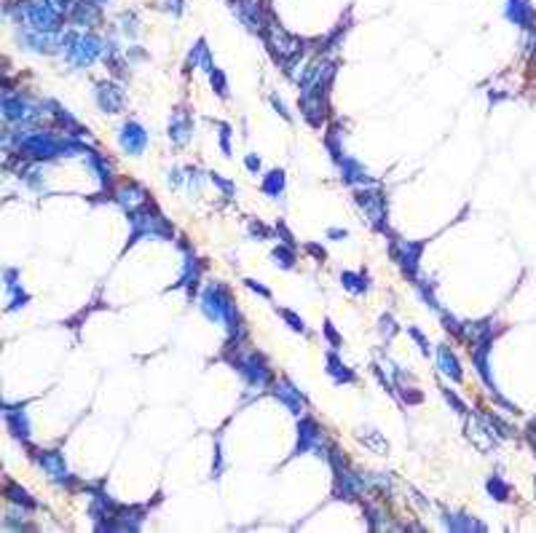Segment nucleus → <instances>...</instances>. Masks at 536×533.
Returning <instances> with one entry per match:
<instances>
[{
	"instance_id": "f257e3e1",
	"label": "nucleus",
	"mask_w": 536,
	"mask_h": 533,
	"mask_svg": "<svg viewBox=\"0 0 536 533\" xmlns=\"http://www.w3.org/2000/svg\"><path fill=\"white\" fill-rule=\"evenodd\" d=\"M201 311L209 322L215 324H222L228 330V335H239L242 333V316H239V309L228 292V287L222 282H209L201 292Z\"/></svg>"
},
{
	"instance_id": "f03ea898",
	"label": "nucleus",
	"mask_w": 536,
	"mask_h": 533,
	"mask_svg": "<svg viewBox=\"0 0 536 533\" xmlns=\"http://www.w3.org/2000/svg\"><path fill=\"white\" fill-rule=\"evenodd\" d=\"M19 151H25L32 158H60V156H89L92 148H86L84 142H75V140H60L54 137L51 131H32L27 134L22 142H19Z\"/></svg>"
},
{
	"instance_id": "7ed1b4c3",
	"label": "nucleus",
	"mask_w": 536,
	"mask_h": 533,
	"mask_svg": "<svg viewBox=\"0 0 536 533\" xmlns=\"http://www.w3.org/2000/svg\"><path fill=\"white\" fill-rule=\"evenodd\" d=\"M129 222H131V233H129L127 247L137 244L140 239H161V242L175 239V228L166 222V218L158 209H151V207H142V209L131 212Z\"/></svg>"
},
{
	"instance_id": "20e7f679",
	"label": "nucleus",
	"mask_w": 536,
	"mask_h": 533,
	"mask_svg": "<svg viewBox=\"0 0 536 533\" xmlns=\"http://www.w3.org/2000/svg\"><path fill=\"white\" fill-rule=\"evenodd\" d=\"M102 51H105V43L94 32H64L62 35L64 60L75 67H89Z\"/></svg>"
},
{
	"instance_id": "39448f33",
	"label": "nucleus",
	"mask_w": 536,
	"mask_h": 533,
	"mask_svg": "<svg viewBox=\"0 0 536 533\" xmlns=\"http://www.w3.org/2000/svg\"><path fill=\"white\" fill-rule=\"evenodd\" d=\"M263 38H266V46L274 51V57L284 64V70L290 73L295 62L301 60V54H303V40L301 38H295L292 32H287L282 25H277L274 19H271V25L266 27L263 32Z\"/></svg>"
},
{
	"instance_id": "423d86ee",
	"label": "nucleus",
	"mask_w": 536,
	"mask_h": 533,
	"mask_svg": "<svg viewBox=\"0 0 536 533\" xmlns=\"http://www.w3.org/2000/svg\"><path fill=\"white\" fill-rule=\"evenodd\" d=\"M233 370H239V376L244 378V383L253 389V391H263L266 386H271V380H274V373H271V367H268V362L260 356V354H239L233 362Z\"/></svg>"
},
{
	"instance_id": "0eeeda50",
	"label": "nucleus",
	"mask_w": 536,
	"mask_h": 533,
	"mask_svg": "<svg viewBox=\"0 0 536 533\" xmlns=\"http://www.w3.org/2000/svg\"><path fill=\"white\" fill-rule=\"evenodd\" d=\"M22 16L27 19L30 30H40V32H57L62 30V11L51 3V0H32L22 8Z\"/></svg>"
},
{
	"instance_id": "6e6552de",
	"label": "nucleus",
	"mask_w": 536,
	"mask_h": 533,
	"mask_svg": "<svg viewBox=\"0 0 536 533\" xmlns=\"http://www.w3.org/2000/svg\"><path fill=\"white\" fill-rule=\"evenodd\" d=\"M354 201L357 207L365 212L368 222L376 228V231H386V215H389V207H386V193L381 188H359L354 190Z\"/></svg>"
},
{
	"instance_id": "1a4fd4ad",
	"label": "nucleus",
	"mask_w": 536,
	"mask_h": 533,
	"mask_svg": "<svg viewBox=\"0 0 536 533\" xmlns=\"http://www.w3.org/2000/svg\"><path fill=\"white\" fill-rule=\"evenodd\" d=\"M303 453H314L319 458H327V447H324V432L322 426L316 424L314 418L309 415H301L298 421V445H295V453L292 456H303Z\"/></svg>"
},
{
	"instance_id": "9d476101",
	"label": "nucleus",
	"mask_w": 536,
	"mask_h": 533,
	"mask_svg": "<svg viewBox=\"0 0 536 533\" xmlns=\"http://www.w3.org/2000/svg\"><path fill=\"white\" fill-rule=\"evenodd\" d=\"M233 14L239 16V22L250 32H266V27L271 25V14L266 8L263 0H231Z\"/></svg>"
},
{
	"instance_id": "9b49d317",
	"label": "nucleus",
	"mask_w": 536,
	"mask_h": 533,
	"mask_svg": "<svg viewBox=\"0 0 536 533\" xmlns=\"http://www.w3.org/2000/svg\"><path fill=\"white\" fill-rule=\"evenodd\" d=\"M429 239H421V242H410V239H394L392 242V255L394 260L400 263L403 274L410 279H418V265H421V252L426 250Z\"/></svg>"
},
{
	"instance_id": "f8f14e48",
	"label": "nucleus",
	"mask_w": 536,
	"mask_h": 533,
	"mask_svg": "<svg viewBox=\"0 0 536 533\" xmlns=\"http://www.w3.org/2000/svg\"><path fill=\"white\" fill-rule=\"evenodd\" d=\"M3 116H5V121L30 124V121H35V118L40 116V110H38L35 105H30L27 99L14 96L11 92H5V94H3Z\"/></svg>"
},
{
	"instance_id": "ddd939ff",
	"label": "nucleus",
	"mask_w": 536,
	"mask_h": 533,
	"mask_svg": "<svg viewBox=\"0 0 536 533\" xmlns=\"http://www.w3.org/2000/svg\"><path fill=\"white\" fill-rule=\"evenodd\" d=\"M94 96H97V105H99V110H102V113H121V110H124V105H127V94H124V89H121L118 83H113V81H102V83H97Z\"/></svg>"
},
{
	"instance_id": "4468645a",
	"label": "nucleus",
	"mask_w": 536,
	"mask_h": 533,
	"mask_svg": "<svg viewBox=\"0 0 536 533\" xmlns=\"http://www.w3.org/2000/svg\"><path fill=\"white\" fill-rule=\"evenodd\" d=\"M35 458H38V464H40V469L46 471L54 482H73V474L67 469V464H64V456L60 450H38L35 453Z\"/></svg>"
},
{
	"instance_id": "2eb2a0df",
	"label": "nucleus",
	"mask_w": 536,
	"mask_h": 533,
	"mask_svg": "<svg viewBox=\"0 0 536 533\" xmlns=\"http://www.w3.org/2000/svg\"><path fill=\"white\" fill-rule=\"evenodd\" d=\"M118 145L127 151L129 156H140L148 148V131L137 121H127L118 131Z\"/></svg>"
},
{
	"instance_id": "dca6fc26",
	"label": "nucleus",
	"mask_w": 536,
	"mask_h": 533,
	"mask_svg": "<svg viewBox=\"0 0 536 533\" xmlns=\"http://www.w3.org/2000/svg\"><path fill=\"white\" fill-rule=\"evenodd\" d=\"M274 397L298 418L306 413V397L301 394V389H295V383L290 378H282L279 383H274Z\"/></svg>"
},
{
	"instance_id": "f3484780",
	"label": "nucleus",
	"mask_w": 536,
	"mask_h": 533,
	"mask_svg": "<svg viewBox=\"0 0 536 533\" xmlns=\"http://www.w3.org/2000/svg\"><path fill=\"white\" fill-rule=\"evenodd\" d=\"M116 204L131 215V212H137V209H142V207H148V190L142 188V185H137V183H127V185H121V188L116 190Z\"/></svg>"
},
{
	"instance_id": "a211bd4d",
	"label": "nucleus",
	"mask_w": 536,
	"mask_h": 533,
	"mask_svg": "<svg viewBox=\"0 0 536 533\" xmlns=\"http://www.w3.org/2000/svg\"><path fill=\"white\" fill-rule=\"evenodd\" d=\"M505 16L523 30H534L536 27V8L531 5V0H507Z\"/></svg>"
},
{
	"instance_id": "6ab92c4d",
	"label": "nucleus",
	"mask_w": 536,
	"mask_h": 533,
	"mask_svg": "<svg viewBox=\"0 0 536 533\" xmlns=\"http://www.w3.org/2000/svg\"><path fill=\"white\" fill-rule=\"evenodd\" d=\"M193 137V121H190V113L186 107H177L172 110L169 116V140L175 145H188V140Z\"/></svg>"
},
{
	"instance_id": "aec40b11",
	"label": "nucleus",
	"mask_w": 536,
	"mask_h": 533,
	"mask_svg": "<svg viewBox=\"0 0 536 533\" xmlns=\"http://www.w3.org/2000/svg\"><path fill=\"white\" fill-rule=\"evenodd\" d=\"M3 418H5L8 432H11L16 439L30 437V421H27L25 405H11V402H5V405H3Z\"/></svg>"
},
{
	"instance_id": "412c9836",
	"label": "nucleus",
	"mask_w": 536,
	"mask_h": 533,
	"mask_svg": "<svg viewBox=\"0 0 536 533\" xmlns=\"http://www.w3.org/2000/svg\"><path fill=\"white\" fill-rule=\"evenodd\" d=\"M338 166H341V180L346 183V185H376V180L370 177V172L359 164V161H354V158L344 156L338 161Z\"/></svg>"
},
{
	"instance_id": "4be33fe9",
	"label": "nucleus",
	"mask_w": 536,
	"mask_h": 533,
	"mask_svg": "<svg viewBox=\"0 0 536 533\" xmlns=\"http://www.w3.org/2000/svg\"><path fill=\"white\" fill-rule=\"evenodd\" d=\"M67 19L75 27H97L102 22V11L97 8V3H92V0H78V5L70 11Z\"/></svg>"
},
{
	"instance_id": "5701e85b",
	"label": "nucleus",
	"mask_w": 536,
	"mask_h": 533,
	"mask_svg": "<svg viewBox=\"0 0 536 533\" xmlns=\"http://www.w3.org/2000/svg\"><path fill=\"white\" fill-rule=\"evenodd\" d=\"M442 525L448 528V531H456V533H485L488 531V525L485 523H480V520H474L470 515H456V512H445L442 515Z\"/></svg>"
},
{
	"instance_id": "b1692460",
	"label": "nucleus",
	"mask_w": 536,
	"mask_h": 533,
	"mask_svg": "<svg viewBox=\"0 0 536 533\" xmlns=\"http://www.w3.org/2000/svg\"><path fill=\"white\" fill-rule=\"evenodd\" d=\"M186 67H188V70L201 67L207 75L215 70V62H212V57H209V49H207V40H204V38H199V40L193 43V49L188 51V60H186Z\"/></svg>"
},
{
	"instance_id": "393cba45",
	"label": "nucleus",
	"mask_w": 536,
	"mask_h": 533,
	"mask_svg": "<svg viewBox=\"0 0 536 533\" xmlns=\"http://www.w3.org/2000/svg\"><path fill=\"white\" fill-rule=\"evenodd\" d=\"M437 367H440V373L445 378H450V380H456V383H461V365H459V356L448 348V346H440L437 348Z\"/></svg>"
},
{
	"instance_id": "a878e982",
	"label": "nucleus",
	"mask_w": 536,
	"mask_h": 533,
	"mask_svg": "<svg viewBox=\"0 0 536 533\" xmlns=\"http://www.w3.org/2000/svg\"><path fill=\"white\" fill-rule=\"evenodd\" d=\"M199 276H201V260L196 257V255H186V260H183V274H180V282L172 284V287H186L188 289V295L193 298V287L199 282Z\"/></svg>"
},
{
	"instance_id": "bb28decb",
	"label": "nucleus",
	"mask_w": 536,
	"mask_h": 533,
	"mask_svg": "<svg viewBox=\"0 0 536 533\" xmlns=\"http://www.w3.org/2000/svg\"><path fill=\"white\" fill-rule=\"evenodd\" d=\"M327 376L333 378L335 383H354V380H357V376L351 373V367H346V365L341 362V356H338L335 351L327 354Z\"/></svg>"
},
{
	"instance_id": "cd10ccee",
	"label": "nucleus",
	"mask_w": 536,
	"mask_h": 533,
	"mask_svg": "<svg viewBox=\"0 0 536 533\" xmlns=\"http://www.w3.org/2000/svg\"><path fill=\"white\" fill-rule=\"evenodd\" d=\"M86 164H89V169L97 174V180L102 183V185H110V180H113V174H110V164H107V158H102L97 151H92L89 156H86Z\"/></svg>"
},
{
	"instance_id": "c85d7f7f",
	"label": "nucleus",
	"mask_w": 536,
	"mask_h": 533,
	"mask_svg": "<svg viewBox=\"0 0 536 533\" xmlns=\"http://www.w3.org/2000/svg\"><path fill=\"white\" fill-rule=\"evenodd\" d=\"M341 284H344V289H348L351 295H365L368 292V276L365 274H357V271H344L341 274Z\"/></svg>"
},
{
	"instance_id": "c756f323",
	"label": "nucleus",
	"mask_w": 536,
	"mask_h": 533,
	"mask_svg": "<svg viewBox=\"0 0 536 533\" xmlns=\"http://www.w3.org/2000/svg\"><path fill=\"white\" fill-rule=\"evenodd\" d=\"M263 193L266 196H271V198H279L282 196V190H284V172L282 169H271L266 177H263Z\"/></svg>"
},
{
	"instance_id": "7c9ffc66",
	"label": "nucleus",
	"mask_w": 536,
	"mask_h": 533,
	"mask_svg": "<svg viewBox=\"0 0 536 533\" xmlns=\"http://www.w3.org/2000/svg\"><path fill=\"white\" fill-rule=\"evenodd\" d=\"M5 499H8L11 504H22V506H27V509H35V502L30 499V493H27L25 488L14 485V482H8V485H5Z\"/></svg>"
},
{
	"instance_id": "2f4dec72",
	"label": "nucleus",
	"mask_w": 536,
	"mask_h": 533,
	"mask_svg": "<svg viewBox=\"0 0 536 533\" xmlns=\"http://www.w3.org/2000/svg\"><path fill=\"white\" fill-rule=\"evenodd\" d=\"M488 493H491V499H496V502H507L509 493H512V488H509V482H505L499 474H494V477L488 480Z\"/></svg>"
},
{
	"instance_id": "473e14b6",
	"label": "nucleus",
	"mask_w": 536,
	"mask_h": 533,
	"mask_svg": "<svg viewBox=\"0 0 536 533\" xmlns=\"http://www.w3.org/2000/svg\"><path fill=\"white\" fill-rule=\"evenodd\" d=\"M271 260L284 268V271H290V268H295V250L290 247V244H284V247H277V250L271 252Z\"/></svg>"
},
{
	"instance_id": "72a5a7b5",
	"label": "nucleus",
	"mask_w": 536,
	"mask_h": 533,
	"mask_svg": "<svg viewBox=\"0 0 536 533\" xmlns=\"http://www.w3.org/2000/svg\"><path fill=\"white\" fill-rule=\"evenodd\" d=\"M324 145H327V151H330V156H333L335 164L346 156V153H344V145H341V129H330V134H327Z\"/></svg>"
},
{
	"instance_id": "f704fd0d",
	"label": "nucleus",
	"mask_w": 536,
	"mask_h": 533,
	"mask_svg": "<svg viewBox=\"0 0 536 533\" xmlns=\"http://www.w3.org/2000/svg\"><path fill=\"white\" fill-rule=\"evenodd\" d=\"M359 439H362V442H365L368 447H373L376 453H386V450H389V445H386V439L381 437V434H379V432H376V429H370L368 434H359Z\"/></svg>"
},
{
	"instance_id": "c9c22d12",
	"label": "nucleus",
	"mask_w": 536,
	"mask_h": 533,
	"mask_svg": "<svg viewBox=\"0 0 536 533\" xmlns=\"http://www.w3.org/2000/svg\"><path fill=\"white\" fill-rule=\"evenodd\" d=\"M209 83H212V89L218 92V96H222V99H228V81H225V73L222 70H212L209 73Z\"/></svg>"
},
{
	"instance_id": "e433bc0d",
	"label": "nucleus",
	"mask_w": 536,
	"mask_h": 533,
	"mask_svg": "<svg viewBox=\"0 0 536 533\" xmlns=\"http://www.w3.org/2000/svg\"><path fill=\"white\" fill-rule=\"evenodd\" d=\"M279 316H282L284 322L290 324V330H295V333H301V335H309V327H306V322H303V319H301L298 314H292V311L282 309V311H279Z\"/></svg>"
},
{
	"instance_id": "4c0bfd02",
	"label": "nucleus",
	"mask_w": 536,
	"mask_h": 533,
	"mask_svg": "<svg viewBox=\"0 0 536 533\" xmlns=\"http://www.w3.org/2000/svg\"><path fill=\"white\" fill-rule=\"evenodd\" d=\"M209 180L222 190V196H228V198H233V196H236V183H231V180L220 177L218 172H212V174H209Z\"/></svg>"
},
{
	"instance_id": "58836bf2",
	"label": "nucleus",
	"mask_w": 536,
	"mask_h": 533,
	"mask_svg": "<svg viewBox=\"0 0 536 533\" xmlns=\"http://www.w3.org/2000/svg\"><path fill=\"white\" fill-rule=\"evenodd\" d=\"M408 335L416 341V343H418V348H421V354H424V356H429V354H432V346H429V341L424 338V333H421L418 327H408Z\"/></svg>"
},
{
	"instance_id": "ea45409f",
	"label": "nucleus",
	"mask_w": 536,
	"mask_h": 533,
	"mask_svg": "<svg viewBox=\"0 0 536 533\" xmlns=\"http://www.w3.org/2000/svg\"><path fill=\"white\" fill-rule=\"evenodd\" d=\"M324 338H327V341H330V346H333V348H335V351H338V348H341V346H344V341H341V335H338V333H335V327H333V322H330V319H327V322H324Z\"/></svg>"
},
{
	"instance_id": "a19ab883",
	"label": "nucleus",
	"mask_w": 536,
	"mask_h": 533,
	"mask_svg": "<svg viewBox=\"0 0 536 533\" xmlns=\"http://www.w3.org/2000/svg\"><path fill=\"white\" fill-rule=\"evenodd\" d=\"M220 151L222 156H231V126L220 121Z\"/></svg>"
},
{
	"instance_id": "79ce46f5",
	"label": "nucleus",
	"mask_w": 536,
	"mask_h": 533,
	"mask_svg": "<svg viewBox=\"0 0 536 533\" xmlns=\"http://www.w3.org/2000/svg\"><path fill=\"white\" fill-rule=\"evenodd\" d=\"M397 330H400V327L394 324V319H392V316L389 314L381 316V335H383V338H394V333H397Z\"/></svg>"
},
{
	"instance_id": "37998d69",
	"label": "nucleus",
	"mask_w": 536,
	"mask_h": 533,
	"mask_svg": "<svg viewBox=\"0 0 536 533\" xmlns=\"http://www.w3.org/2000/svg\"><path fill=\"white\" fill-rule=\"evenodd\" d=\"M5 292H14V289H19V271H14V268H5Z\"/></svg>"
},
{
	"instance_id": "c03bdc74",
	"label": "nucleus",
	"mask_w": 536,
	"mask_h": 533,
	"mask_svg": "<svg viewBox=\"0 0 536 533\" xmlns=\"http://www.w3.org/2000/svg\"><path fill=\"white\" fill-rule=\"evenodd\" d=\"M442 397H445V400H448V402L456 408V413H467V405H464V402H461V400H459V397H456L450 389H442Z\"/></svg>"
},
{
	"instance_id": "a18cd8bd",
	"label": "nucleus",
	"mask_w": 536,
	"mask_h": 533,
	"mask_svg": "<svg viewBox=\"0 0 536 533\" xmlns=\"http://www.w3.org/2000/svg\"><path fill=\"white\" fill-rule=\"evenodd\" d=\"M164 8L172 11L175 16H180V14L186 11V0H164Z\"/></svg>"
},
{
	"instance_id": "49530a36",
	"label": "nucleus",
	"mask_w": 536,
	"mask_h": 533,
	"mask_svg": "<svg viewBox=\"0 0 536 533\" xmlns=\"http://www.w3.org/2000/svg\"><path fill=\"white\" fill-rule=\"evenodd\" d=\"M222 474V453H220V442L215 445V464H212V477L218 480Z\"/></svg>"
},
{
	"instance_id": "de8ad7c7",
	"label": "nucleus",
	"mask_w": 536,
	"mask_h": 533,
	"mask_svg": "<svg viewBox=\"0 0 536 533\" xmlns=\"http://www.w3.org/2000/svg\"><path fill=\"white\" fill-rule=\"evenodd\" d=\"M121 22H124V32L134 38V35H137V27H134V25H137V19H134V14H124V16H121Z\"/></svg>"
},
{
	"instance_id": "09e8293b",
	"label": "nucleus",
	"mask_w": 536,
	"mask_h": 533,
	"mask_svg": "<svg viewBox=\"0 0 536 533\" xmlns=\"http://www.w3.org/2000/svg\"><path fill=\"white\" fill-rule=\"evenodd\" d=\"M244 166H247L253 174H257V172H260V166H263V164H260V156H257V153H250V156L244 158Z\"/></svg>"
},
{
	"instance_id": "8fccbe9b",
	"label": "nucleus",
	"mask_w": 536,
	"mask_h": 533,
	"mask_svg": "<svg viewBox=\"0 0 536 533\" xmlns=\"http://www.w3.org/2000/svg\"><path fill=\"white\" fill-rule=\"evenodd\" d=\"M51 3H54V5H57V8L62 11L64 16H70V11H73V8L78 5V0H51Z\"/></svg>"
},
{
	"instance_id": "3c124183",
	"label": "nucleus",
	"mask_w": 536,
	"mask_h": 533,
	"mask_svg": "<svg viewBox=\"0 0 536 533\" xmlns=\"http://www.w3.org/2000/svg\"><path fill=\"white\" fill-rule=\"evenodd\" d=\"M244 284H247L253 292H257V295H263V298H271V289H268V287H263V284H257L255 279H244Z\"/></svg>"
},
{
	"instance_id": "603ef678",
	"label": "nucleus",
	"mask_w": 536,
	"mask_h": 533,
	"mask_svg": "<svg viewBox=\"0 0 536 533\" xmlns=\"http://www.w3.org/2000/svg\"><path fill=\"white\" fill-rule=\"evenodd\" d=\"M250 236H257V239H268V228L253 220V222H250Z\"/></svg>"
},
{
	"instance_id": "864d4df0",
	"label": "nucleus",
	"mask_w": 536,
	"mask_h": 533,
	"mask_svg": "<svg viewBox=\"0 0 536 533\" xmlns=\"http://www.w3.org/2000/svg\"><path fill=\"white\" fill-rule=\"evenodd\" d=\"M271 105H274V107H277V113H279V116H282L284 121H292V116H290V113H287V107H284V102H282V99H279V96H271Z\"/></svg>"
},
{
	"instance_id": "5fc2aeb1",
	"label": "nucleus",
	"mask_w": 536,
	"mask_h": 533,
	"mask_svg": "<svg viewBox=\"0 0 536 533\" xmlns=\"http://www.w3.org/2000/svg\"><path fill=\"white\" fill-rule=\"evenodd\" d=\"M327 236H330L333 242H344V239L348 236V231L346 228H330V231H327Z\"/></svg>"
},
{
	"instance_id": "6e6d98bb",
	"label": "nucleus",
	"mask_w": 536,
	"mask_h": 533,
	"mask_svg": "<svg viewBox=\"0 0 536 533\" xmlns=\"http://www.w3.org/2000/svg\"><path fill=\"white\" fill-rule=\"evenodd\" d=\"M306 252H309V255H314L316 260H324V257H327V252L322 250L319 244H314V242H311V244H306Z\"/></svg>"
},
{
	"instance_id": "4d7b16f0",
	"label": "nucleus",
	"mask_w": 536,
	"mask_h": 533,
	"mask_svg": "<svg viewBox=\"0 0 536 533\" xmlns=\"http://www.w3.org/2000/svg\"><path fill=\"white\" fill-rule=\"evenodd\" d=\"M528 43H531V51H534V57H536V27H534V32H531V40H528Z\"/></svg>"
},
{
	"instance_id": "13d9d810",
	"label": "nucleus",
	"mask_w": 536,
	"mask_h": 533,
	"mask_svg": "<svg viewBox=\"0 0 536 533\" xmlns=\"http://www.w3.org/2000/svg\"><path fill=\"white\" fill-rule=\"evenodd\" d=\"M528 432H531V434H534V437H536V418H534V421H531V426H528Z\"/></svg>"
},
{
	"instance_id": "bf43d9fd",
	"label": "nucleus",
	"mask_w": 536,
	"mask_h": 533,
	"mask_svg": "<svg viewBox=\"0 0 536 533\" xmlns=\"http://www.w3.org/2000/svg\"><path fill=\"white\" fill-rule=\"evenodd\" d=\"M534 493H536V482H534Z\"/></svg>"
}]
</instances>
